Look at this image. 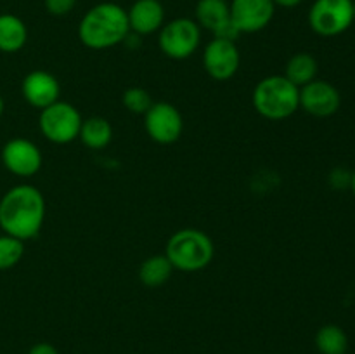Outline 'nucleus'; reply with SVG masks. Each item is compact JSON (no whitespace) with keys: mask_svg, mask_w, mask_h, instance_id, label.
Instances as JSON below:
<instances>
[{"mask_svg":"<svg viewBox=\"0 0 355 354\" xmlns=\"http://www.w3.org/2000/svg\"><path fill=\"white\" fill-rule=\"evenodd\" d=\"M45 221V198L31 184H17L0 198V229L26 242L40 233Z\"/></svg>","mask_w":355,"mask_h":354,"instance_id":"1","label":"nucleus"},{"mask_svg":"<svg viewBox=\"0 0 355 354\" xmlns=\"http://www.w3.org/2000/svg\"><path fill=\"white\" fill-rule=\"evenodd\" d=\"M130 33L127 10L114 2L90 7L78 24V38L92 51H104L121 44Z\"/></svg>","mask_w":355,"mask_h":354,"instance_id":"2","label":"nucleus"},{"mask_svg":"<svg viewBox=\"0 0 355 354\" xmlns=\"http://www.w3.org/2000/svg\"><path fill=\"white\" fill-rule=\"evenodd\" d=\"M252 103L260 117L272 121L286 120L300 108V89L284 75H270L257 83Z\"/></svg>","mask_w":355,"mask_h":354,"instance_id":"3","label":"nucleus"},{"mask_svg":"<svg viewBox=\"0 0 355 354\" xmlns=\"http://www.w3.org/2000/svg\"><path fill=\"white\" fill-rule=\"evenodd\" d=\"M166 259L173 269L182 273H196L205 269L215 255V246L210 236L201 229L186 228L173 233L166 242Z\"/></svg>","mask_w":355,"mask_h":354,"instance_id":"4","label":"nucleus"},{"mask_svg":"<svg viewBox=\"0 0 355 354\" xmlns=\"http://www.w3.org/2000/svg\"><path fill=\"white\" fill-rule=\"evenodd\" d=\"M82 121V115L71 103L55 101L40 111L38 127L47 141L54 144H69L78 139Z\"/></svg>","mask_w":355,"mask_h":354,"instance_id":"5","label":"nucleus"},{"mask_svg":"<svg viewBox=\"0 0 355 354\" xmlns=\"http://www.w3.org/2000/svg\"><path fill=\"white\" fill-rule=\"evenodd\" d=\"M201 44V28L191 17H177L162 26L158 35L159 51L170 59L191 58Z\"/></svg>","mask_w":355,"mask_h":354,"instance_id":"6","label":"nucleus"},{"mask_svg":"<svg viewBox=\"0 0 355 354\" xmlns=\"http://www.w3.org/2000/svg\"><path fill=\"white\" fill-rule=\"evenodd\" d=\"M352 24V0H315L309 10V26L319 37H338Z\"/></svg>","mask_w":355,"mask_h":354,"instance_id":"7","label":"nucleus"},{"mask_svg":"<svg viewBox=\"0 0 355 354\" xmlns=\"http://www.w3.org/2000/svg\"><path fill=\"white\" fill-rule=\"evenodd\" d=\"M144 128L158 144H173L184 130V118L172 103H153L144 113Z\"/></svg>","mask_w":355,"mask_h":354,"instance_id":"8","label":"nucleus"},{"mask_svg":"<svg viewBox=\"0 0 355 354\" xmlns=\"http://www.w3.org/2000/svg\"><path fill=\"white\" fill-rule=\"evenodd\" d=\"M241 56L234 40L211 38L203 52V68L217 82H227L238 73Z\"/></svg>","mask_w":355,"mask_h":354,"instance_id":"9","label":"nucleus"},{"mask_svg":"<svg viewBox=\"0 0 355 354\" xmlns=\"http://www.w3.org/2000/svg\"><path fill=\"white\" fill-rule=\"evenodd\" d=\"M42 151L33 141L14 137L2 148V163L17 177H31L42 169Z\"/></svg>","mask_w":355,"mask_h":354,"instance_id":"10","label":"nucleus"},{"mask_svg":"<svg viewBox=\"0 0 355 354\" xmlns=\"http://www.w3.org/2000/svg\"><path fill=\"white\" fill-rule=\"evenodd\" d=\"M232 24L239 33H257L267 28L272 21L276 6L272 0H232Z\"/></svg>","mask_w":355,"mask_h":354,"instance_id":"11","label":"nucleus"},{"mask_svg":"<svg viewBox=\"0 0 355 354\" xmlns=\"http://www.w3.org/2000/svg\"><path fill=\"white\" fill-rule=\"evenodd\" d=\"M342 106V96L333 83L318 80L300 89V108L318 118L333 117Z\"/></svg>","mask_w":355,"mask_h":354,"instance_id":"12","label":"nucleus"},{"mask_svg":"<svg viewBox=\"0 0 355 354\" xmlns=\"http://www.w3.org/2000/svg\"><path fill=\"white\" fill-rule=\"evenodd\" d=\"M196 23L200 24V28L210 31L215 38H227L236 42V38L241 35L232 24L231 7L227 0H198Z\"/></svg>","mask_w":355,"mask_h":354,"instance_id":"13","label":"nucleus"},{"mask_svg":"<svg viewBox=\"0 0 355 354\" xmlns=\"http://www.w3.org/2000/svg\"><path fill=\"white\" fill-rule=\"evenodd\" d=\"M21 94L30 106L42 111L44 108L59 101L61 85L52 73L45 71V69H33L23 78Z\"/></svg>","mask_w":355,"mask_h":354,"instance_id":"14","label":"nucleus"},{"mask_svg":"<svg viewBox=\"0 0 355 354\" xmlns=\"http://www.w3.org/2000/svg\"><path fill=\"white\" fill-rule=\"evenodd\" d=\"M130 31L137 35H151L165 24V7L159 0H135L127 10Z\"/></svg>","mask_w":355,"mask_h":354,"instance_id":"15","label":"nucleus"},{"mask_svg":"<svg viewBox=\"0 0 355 354\" xmlns=\"http://www.w3.org/2000/svg\"><path fill=\"white\" fill-rule=\"evenodd\" d=\"M28 28L14 14H0V52L14 54L26 45Z\"/></svg>","mask_w":355,"mask_h":354,"instance_id":"16","label":"nucleus"},{"mask_svg":"<svg viewBox=\"0 0 355 354\" xmlns=\"http://www.w3.org/2000/svg\"><path fill=\"white\" fill-rule=\"evenodd\" d=\"M318 59L312 54H309V52H297V54H293L288 59L286 66H284V76L293 85H297L298 89L314 82L318 78Z\"/></svg>","mask_w":355,"mask_h":354,"instance_id":"17","label":"nucleus"},{"mask_svg":"<svg viewBox=\"0 0 355 354\" xmlns=\"http://www.w3.org/2000/svg\"><path fill=\"white\" fill-rule=\"evenodd\" d=\"M173 266L166 255H151L146 260H142L141 267H139V280L144 287L148 288H158L165 285L166 281L172 278Z\"/></svg>","mask_w":355,"mask_h":354,"instance_id":"18","label":"nucleus"},{"mask_svg":"<svg viewBox=\"0 0 355 354\" xmlns=\"http://www.w3.org/2000/svg\"><path fill=\"white\" fill-rule=\"evenodd\" d=\"M80 139L83 144L90 149H103L113 139V127L110 121L103 117H90L82 121L80 128Z\"/></svg>","mask_w":355,"mask_h":354,"instance_id":"19","label":"nucleus"},{"mask_svg":"<svg viewBox=\"0 0 355 354\" xmlns=\"http://www.w3.org/2000/svg\"><path fill=\"white\" fill-rule=\"evenodd\" d=\"M315 347L321 354H347L349 337L342 326L329 323L321 326L315 333Z\"/></svg>","mask_w":355,"mask_h":354,"instance_id":"20","label":"nucleus"},{"mask_svg":"<svg viewBox=\"0 0 355 354\" xmlns=\"http://www.w3.org/2000/svg\"><path fill=\"white\" fill-rule=\"evenodd\" d=\"M24 255V242L10 235H0V271L17 266Z\"/></svg>","mask_w":355,"mask_h":354,"instance_id":"21","label":"nucleus"},{"mask_svg":"<svg viewBox=\"0 0 355 354\" xmlns=\"http://www.w3.org/2000/svg\"><path fill=\"white\" fill-rule=\"evenodd\" d=\"M121 103L130 113L144 115L155 101L151 99V94L142 87H128L121 96Z\"/></svg>","mask_w":355,"mask_h":354,"instance_id":"22","label":"nucleus"},{"mask_svg":"<svg viewBox=\"0 0 355 354\" xmlns=\"http://www.w3.org/2000/svg\"><path fill=\"white\" fill-rule=\"evenodd\" d=\"M45 10L52 16H66L71 12L76 6V0H44Z\"/></svg>","mask_w":355,"mask_h":354,"instance_id":"23","label":"nucleus"},{"mask_svg":"<svg viewBox=\"0 0 355 354\" xmlns=\"http://www.w3.org/2000/svg\"><path fill=\"white\" fill-rule=\"evenodd\" d=\"M350 180H352V172H349L347 169H342V167L335 169L329 174V184L338 191L350 187Z\"/></svg>","mask_w":355,"mask_h":354,"instance_id":"24","label":"nucleus"},{"mask_svg":"<svg viewBox=\"0 0 355 354\" xmlns=\"http://www.w3.org/2000/svg\"><path fill=\"white\" fill-rule=\"evenodd\" d=\"M28 354H59V353H58V349L52 346V344L38 342V344H35L30 351H28Z\"/></svg>","mask_w":355,"mask_h":354,"instance_id":"25","label":"nucleus"},{"mask_svg":"<svg viewBox=\"0 0 355 354\" xmlns=\"http://www.w3.org/2000/svg\"><path fill=\"white\" fill-rule=\"evenodd\" d=\"M274 6H279V7H284V9H293V7L300 6L304 0H272Z\"/></svg>","mask_w":355,"mask_h":354,"instance_id":"26","label":"nucleus"},{"mask_svg":"<svg viewBox=\"0 0 355 354\" xmlns=\"http://www.w3.org/2000/svg\"><path fill=\"white\" fill-rule=\"evenodd\" d=\"M350 189L355 194V172H352V180H350Z\"/></svg>","mask_w":355,"mask_h":354,"instance_id":"27","label":"nucleus"},{"mask_svg":"<svg viewBox=\"0 0 355 354\" xmlns=\"http://www.w3.org/2000/svg\"><path fill=\"white\" fill-rule=\"evenodd\" d=\"M3 108H6V103H3V97L0 96V117H2L3 113Z\"/></svg>","mask_w":355,"mask_h":354,"instance_id":"28","label":"nucleus"},{"mask_svg":"<svg viewBox=\"0 0 355 354\" xmlns=\"http://www.w3.org/2000/svg\"><path fill=\"white\" fill-rule=\"evenodd\" d=\"M352 9H354V23H355V0H352Z\"/></svg>","mask_w":355,"mask_h":354,"instance_id":"29","label":"nucleus"}]
</instances>
